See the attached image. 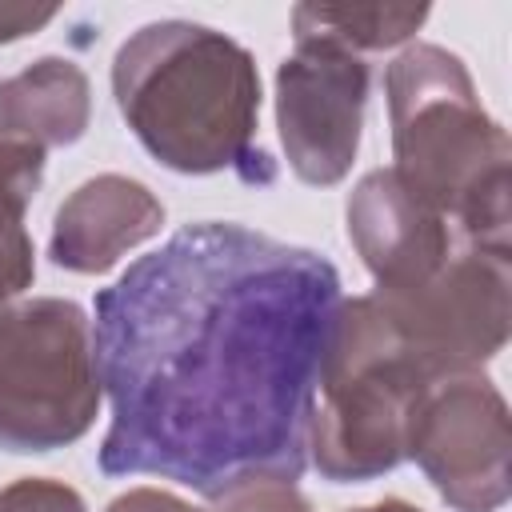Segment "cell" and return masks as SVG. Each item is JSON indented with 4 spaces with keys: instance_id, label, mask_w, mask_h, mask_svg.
<instances>
[{
    "instance_id": "obj_1",
    "label": "cell",
    "mask_w": 512,
    "mask_h": 512,
    "mask_svg": "<svg viewBox=\"0 0 512 512\" xmlns=\"http://www.w3.org/2000/svg\"><path fill=\"white\" fill-rule=\"evenodd\" d=\"M340 308L324 256L220 220L180 228L96 296L92 352L112 404L100 468L208 500L292 484Z\"/></svg>"
},
{
    "instance_id": "obj_2",
    "label": "cell",
    "mask_w": 512,
    "mask_h": 512,
    "mask_svg": "<svg viewBox=\"0 0 512 512\" xmlns=\"http://www.w3.org/2000/svg\"><path fill=\"white\" fill-rule=\"evenodd\" d=\"M116 100L152 156L180 172H216L252 156L260 80L228 36L164 20L140 28L112 68Z\"/></svg>"
},
{
    "instance_id": "obj_3",
    "label": "cell",
    "mask_w": 512,
    "mask_h": 512,
    "mask_svg": "<svg viewBox=\"0 0 512 512\" xmlns=\"http://www.w3.org/2000/svg\"><path fill=\"white\" fill-rule=\"evenodd\" d=\"M392 124H396V180L436 216L452 212L472 240L480 228L504 244V160L508 144L484 120L472 80L456 56L420 44L388 68Z\"/></svg>"
},
{
    "instance_id": "obj_4",
    "label": "cell",
    "mask_w": 512,
    "mask_h": 512,
    "mask_svg": "<svg viewBox=\"0 0 512 512\" xmlns=\"http://www.w3.org/2000/svg\"><path fill=\"white\" fill-rule=\"evenodd\" d=\"M436 372L404 344L384 308L364 296L340 308L336 340L320 376L324 404L312 412L316 464L328 480L388 472L404 452L420 400Z\"/></svg>"
},
{
    "instance_id": "obj_5",
    "label": "cell",
    "mask_w": 512,
    "mask_h": 512,
    "mask_svg": "<svg viewBox=\"0 0 512 512\" xmlns=\"http://www.w3.org/2000/svg\"><path fill=\"white\" fill-rule=\"evenodd\" d=\"M96 400V352L76 304L32 300L0 316V448H60L92 424Z\"/></svg>"
},
{
    "instance_id": "obj_6",
    "label": "cell",
    "mask_w": 512,
    "mask_h": 512,
    "mask_svg": "<svg viewBox=\"0 0 512 512\" xmlns=\"http://www.w3.org/2000/svg\"><path fill=\"white\" fill-rule=\"evenodd\" d=\"M368 68L328 36H296V56L280 68V140L300 180L332 184L348 172Z\"/></svg>"
},
{
    "instance_id": "obj_7",
    "label": "cell",
    "mask_w": 512,
    "mask_h": 512,
    "mask_svg": "<svg viewBox=\"0 0 512 512\" xmlns=\"http://www.w3.org/2000/svg\"><path fill=\"white\" fill-rule=\"evenodd\" d=\"M504 404L484 380L452 376L420 400L408 452L460 512H488L504 500Z\"/></svg>"
},
{
    "instance_id": "obj_8",
    "label": "cell",
    "mask_w": 512,
    "mask_h": 512,
    "mask_svg": "<svg viewBox=\"0 0 512 512\" xmlns=\"http://www.w3.org/2000/svg\"><path fill=\"white\" fill-rule=\"evenodd\" d=\"M348 232L356 236L368 268L380 280V292H404L428 280L440 260H448V236L440 216L420 204L396 172H372L352 204H348Z\"/></svg>"
},
{
    "instance_id": "obj_9",
    "label": "cell",
    "mask_w": 512,
    "mask_h": 512,
    "mask_svg": "<svg viewBox=\"0 0 512 512\" xmlns=\"http://www.w3.org/2000/svg\"><path fill=\"white\" fill-rule=\"evenodd\" d=\"M164 220V208L124 176L88 180L56 216L52 256L72 272H104L124 248L148 240Z\"/></svg>"
},
{
    "instance_id": "obj_10",
    "label": "cell",
    "mask_w": 512,
    "mask_h": 512,
    "mask_svg": "<svg viewBox=\"0 0 512 512\" xmlns=\"http://www.w3.org/2000/svg\"><path fill=\"white\" fill-rule=\"evenodd\" d=\"M0 120L4 132H16L32 144L52 140L68 144L84 132L88 120V80L68 60H40L16 80L0 84Z\"/></svg>"
},
{
    "instance_id": "obj_11",
    "label": "cell",
    "mask_w": 512,
    "mask_h": 512,
    "mask_svg": "<svg viewBox=\"0 0 512 512\" xmlns=\"http://www.w3.org/2000/svg\"><path fill=\"white\" fill-rule=\"evenodd\" d=\"M428 8H320V4H300L292 12L296 36H328L336 44H360V48H384L404 40Z\"/></svg>"
},
{
    "instance_id": "obj_12",
    "label": "cell",
    "mask_w": 512,
    "mask_h": 512,
    "mask_svg": "<svg viewBox=\"0 0 512 512\" xmlns=\"http://www.w3.org/2000/svg\"><path fill=\"white\" fill-rule=\"evenodd\" d=\"M44 148L0 128V220H20L28 196L40 184Z\"/></svg>"
},
{
    "instance_id": "obj_13",
    "label": "cell",
    "mask_w": 512,
    "mask_h": 512,
    "mask_svg": "<svg viewBox=\"0 0 512 512\" xmlns=\"http://www.w3.org/2000/svg\"><path fill=\"white\" fill-rule=\"evenodd\" d=\"M220 512H308V504L284 480H252L224 492Z\"/></svg>"
},
{
    "instance_id": "obj_14",
    "label": "cell",
    "mask_w": 512,
    "mask_h": 512,
    "mask_svg": "<svg viewBox=\"0 0 512 512\" xmlns=\"http://www.w3.org/2000/svg\"><path fill=\"white\" fill-rule=\"evenodd\" d=\"M0 512H84L80 496L64 484L48 480H20L0 492Z\"/></svg>"
},
{
    "instance_id": "obj_15",
    "label": "cell",
    "mask_w": 512,
    "mask_h": 512,
    "mask_svg": "<svg viewBox=\"0 0 512 512\" xmlns=\"http://www.w3.org/2000/svg\"><path fill=\"white\" fill-rule=\"evenodd\" d=\"M32 280V244L20 220H0V300Z\"/></svg>"
},
{
    "instance_id": "obj_16",
    "label": "cell",
    "mask_w": 512,
    "mask_h": 512,
    "mask_svg": "<svg viewBox=\"0 0 512 512\" xmlns=\"http://www.w3.org/2000/svg\"><path fill=\"white\" fill-rule=\"evenodd\" d=\"M56 16V8H0V40L24 36L40 24H48Z\"/></svg>"
},
{
    "instance_id": "obj_17",
    "label": "cell",
    "mask_w": 512,
    "mask_h": 512,
    "mask_svg": "<svg viewBox=\"0 0 512 512\" xmlns=\"http://www.w3.org/2000/svg\"><path fill=\"white\" fill-rule=\"evenodd\" d=\"M108 512H192L188 504H180L176 496H164V492H128V496H120Z\"/></svg>"
},
{
    "instance_id": "obj_18",
    "label": "cell",
    "mask_w": 512,
    "mask_h": 512,
    "mask_svg": "<svg viewBox=\"0 0 512 512\" xmlns=\"http://www.w3.org/2000/svg\"><path fill=\"white\" fill-rule=\"evenodd\" d=\"M364 512H416V508H408L400 500H388V504H376V508H364Z\"/></svg>"
}]
</instances>
